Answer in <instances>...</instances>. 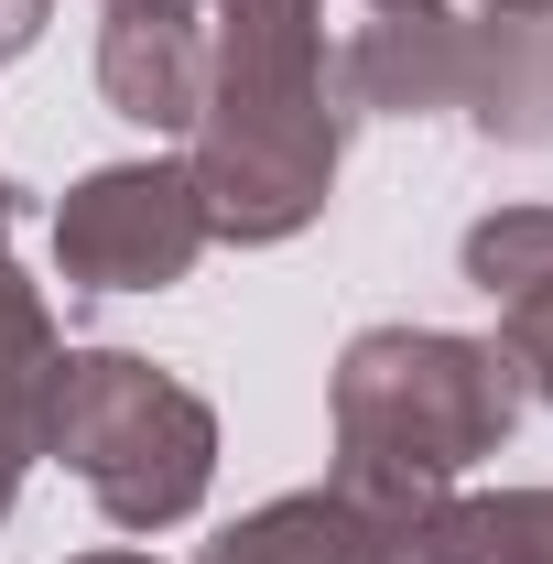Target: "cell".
I'll return each instance as SVG.
<instances>
[{
  "mask_svg": "<svg viewBox=\"0 0 553 564\" xmlns=\"http://www.w3.org/2000/svg\"><path fill=\"white\" fill-rule=\"evenodd\" d=\"M337 33L326 0H207V109H196V196L207 228L239 250H272L315 228L337 196Z\"/></svg>",
  "mask_w": 553,
  "mask_h": 564,
  "instance_id": "obj_1",
  "label": "cell"
},
{
  "mask_svg": "<svg viewBox=\"0 0 553 564\" xmlns=\"http://www.w3.org/2000/svg\"><path fill=\"white\" fill-rule=\"evenodd\" d=\"M337 478L358 510H380L402 543L434 499L456 489L478 456L510 445V423L532 413L521 369L499 358V337H456V326H369L337 358Z\"/></svg>",
  "mask_w": 553,
  "mask_h": 564,
  "instance_id": "obj_2",
  "label": "cell"
},
{
  "mask_svg": "<svg viewBox=\"0 0 553 564\" xmlns=\"http://www.w3.org/2000/svg\"><path fill=\"white\" fill-rule=\"evenodd\" d=\"M347 120H478L488 141H553V22L499 0H347Z\"/></svg>",
  "mask_w": 553,
  "mask_h": 564,
  "instance_id": "obj_3",
  "label": "cell"
},
{
  "mask_svg": "<svg viewBox=\"0 0 553 564\" xmlns=\"http://www.w3.org/2000/svg\"><path fill=\"white\" fill-rule=\"evenodd\" d=\"M44 456H66L120 532H174L217 489V413L131 348H66L44 380Z\"/></svg>",
  "mask_w": 553,
  "mask_h": 564,
  "instance_id": "obj_4",
  "label": "cell"
},
{
  "mask_svg": "<svg viewBox=\"0 0 553 564\" xmlns=\"http://www.w3.org/2000/svg\"><path fill=\"white\" fill-rule=\"evenodd\" d=\"M207 196L185 163H98L76 174L66 207H55V272L66 293H163L207 261Z\"/></svg>",
  "mask_w": 553,
  "mask_h": 564,
  "instance_id": "obj_5",
  "label": "cell"
},
{
  "mask_svg": "<svg viewBox=\"0 0 553 564\" xmlns=\"http://www.w3.org/2000/svg\"><path fill=\"white\" fill-rule=\"evenodd\" d=\"M98 98L131 131H196L207 109V0H98Z\"/></svg>",
  "mask_w": 553,
  "mask_h": 564,
  "instance_id": "obj_6",
  "label": "cell"
},
{
  "mask_svg": "<svg viewBox=\"0 0 553 564\" xmlns=\"http://www.w3.org/2000/svg\"><path fill=\"white\" fill-rule=\"evenodd\" d=\"M456 261L467 293L499 315V358L521 369V391L553 402V207H488Z\"/></svg>",
  "mask_w": 553,
  "mask_h": 564,
  "instance_id": "obj_7",
  "label": "cell"
},
{
  "mask_svg": "<svg viewBox=\"0 0 553 564\" xmlns=\"http://www.w3.org/2000/svg\"><path fill=\"white\" fill-rule=\"evenodd\" d=\"M196 564H402V532L380 510H358L347 489H293L250 521H228Z\"/></svg>",
  "mask_w": 553,
  "mask_h": 564,
  "instance_id": "obj_8",
  "label": "cell"
},
{
  "mask_svg": "<svg viewBox=\"0 0 553 564\" xmlns=\"http://www.w3.org/2000/svg\"><path fill=\"white\" fill-rule=\"evenodd\" d=\"M55 315H44V293L0 261V521H11V499L33 478V456H44V380H55Z\"/></svg>",
  "mask_w": 553,
  "mask_h": 564,
  "instance_id": "obj_9",
  "label": "cell"
},
{
  "mask_svg": "<svg viewBox=\"0 0 553 564\" xmlns=\"http://www.w3.org/2000/svg\"><path fill=\"white\" fill-rule=\"evenodd\" d=\"M402 564H553V489H445L413 521Z\"/></svg>",
  "mask_w": 553,
  "mask_h": 564,
  "instance_id": "obj_10",
  "label": "cell"
},
{
  "mask_svg": "<svg viewBox=\"0 0 553 564\" xmlns=\"http://www.w3.org/2000/svg\"><path fill=\"white\" fill-rule=\"evenodd\" d=\"M44 11H55V0H0V66H11V55H33Z\"/></svg>",
  "mask_w": 553,
  "mask_h": 564,
  "instance_id": "obj_11",
  "label": "cell"
},
{
  "mask_svg": "<svg viewBox=\"0 0 553 564\" xmlns=\"http://www.w3.org/2000/svg\"><path fill=\"white\" fill-rule=\"evenodd\" d=\"M0 261H11V174H0Z\"/></svg>",
  "mask_w": 553,
  "mask_h": 564,
  "instance_id": "obj_12",
  "label": "cell"
},
{
  "mask_svg": "<svg viewBox=\"0 0 553 564\" xmlns=\"http://www.w3.org/2000/svg\"><path fill=\"white\" fill-rule=\"evenodd\" d=\"M499 11H521V22H553V0H499Z\"/></svg>",
  "mask_w": 553,
  "mask_h": 564,
  "instance_id": "obj_13",
  "label": "cell"
},
{
  "mask_svg": "<svg viewBox=\"0 0 553 564\" xmlns=\"http://www.w3.org/2000/svg\"><path fill=\"white\" fill-rule=\"evenodd\" d=\"M76 564H152V554H76Z\"/></svg>",
  "mask_w": 553,
  "mask_h": 564,
  "instance_id": "obj_14",
  "label": "cell"
}]
</instances>
